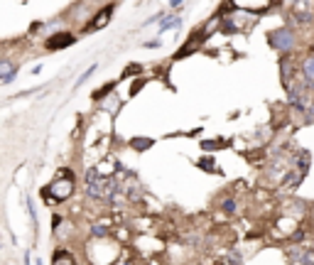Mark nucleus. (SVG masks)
<instances>
[{
    "mask_svg": "<svg viewBox=\"0 0 314 265\" xmlns=\"http://www.w3.org/2000/svg\"><path fill=\"white\" fill-rule=\"evenodd\" d=\"M204 40H206V37H204V34H199V37H197V34H194V37H191L189 42L184 44V49H180V52H177V59H182V56L191 54V52H194V49H199V44H202Z\"/></svg>",
    "mask_w": 314,
    "mask_h": 265,
    "instance_id": "8",
    "label": "nucleus"
},
{
    "mask_svg": "<svg viewBox=\"0 0 314 265\" xmlns=\"http://www.w3.org/2000/svg\"><path fill=\"white\" fill-rule=\"evenodd\" d=\"M224 211H228V214H231V211H235V201H233V199H226V201H224Z\"/></svg>",
    "mask_w": 314,
    "mask_h": 265,
    "instance_id": "16",
    "label": "nucleus"
},
{
    "mask_svg": "<svg viewBox=\"0 0 314 265\" xmlns=\"http://www.w3.org/2000/svg\"><path fill=\"white\" fill-rule=\"evenodd\" d=\"M202 147H204V150H216L219 145L213 143V140H204V143H202Z\"/></svg>",
    "mask_w": 314,
    "mask_h": 265,
    "instance_id": "17",
    "label": "nucleus"
},
{
    "mask_svg": "<svg viewBox=\"0 0 314 265\" xmlns=\"http://www.w3.org/2000/svg\"><path fill=\"white\" fill-rule=\"evenodd\" d=\"M145 47H147V49H155V47H160V40H152V42H147Z\"/></svg>",
    "mask_w": 314,
    "mask_h": 265,
    "instance_id": "21",
    "label": "nucleus"
},
{
    "mask_svg": "<svg viewBox=\"0 0 314 265\" xmlns=\"http://www.w3.org/2000/svg\"><path fill=\"white\" fill-rule=\"evenodd\" d=\"M96 66H99V64H93V66H89V71H86V74H84V77L78 79V81H76V86H81V84H84V81H86V79H89V77H91V74H93V71H96Z\"/></svg>",
    "mask_w": 314,
    "mask_h": 265,
    "instance_id": "15",
    "label": "nucleus"
},
{
    "mask_svg": "<svg viewBox=\"0 0 314 265\" xmlns=\"http://www.w3.org/2000/svg\"><path fill=\"white\" fill-rule=\"evenodd\" d=\"M52 265H76L74 255L67 253V251H56L54 258H52Z\"/></svg>",
    "mask_w": 314,
    "mask_h": 265,
    "instance_id": "9",
    "label": "nucleus"
},
{
    "mask_svg": "<svg viewBox=\"0 0 314 265\" xmlns=\"http://www.w3.org/2000/svg\"><path fill=\"white\" fill-rule=\"evenodd\" d=\"M233 3L241 10H265L270 5V0H233Z\"/></svg>",
    "mask_w": 314,
    "mask_h": 265,
    "instance_id": "7",
    "label": "nucleus"
},
{
    "mask_svg": "<svg viewBox=\"0 0 314 265\" xmlns=\"http://www.w3.org/2000/svg\"><path fill=\"white\" fill-rule=\"evenodd\" d=\"M93 236H106V229L103 226H93Z\"/></svg>",
    "mask_w": 314,
    "mask_h": 265,
    "instance_id": "20",
    "label": "nucleus"
},
{
    "mask_svg": "<svg viewBox=\"0 0 314 265\" xmlns=\"http://www.w3.org/2000/svg\"><path fill=\"white\" fill-rule=\"evenodd\" d=\"M86 182H89V187H86L89 189V197H93V199H113V194L118 192V184H121L113 177H101V172L96 167L89 169Z\"/></svg>",
    "mask_w": 314,
    "mask_h": 265,
    "instance_id": "1",
    "label": "nucleus"
},
{
    "mask_svg": "<svg viewBox=\"0 0 314 265\" xmlns=\"http://www.w3.org/2000/svg\"><path fill=\"white\" fill-rule=\"evenodd\" d=\"M71 194H74V175L69 169H59L52 184L47 187V197L54 201H67Z\"/></svg>",
    "mask_w": 314,
    "mask_h": 265,
    "instance_id": "2",
    "label": "nucleus"
},
{
    "mask_svg": "<svg viewBox=\"0 0 314 265\" xmlns=\"http://www.w3.org/2000/svg\"><path fill=\"white\" fill-rule=\"evenodd\" d=\"M69 44H74V34H69V32H59L54 34V37H49L47 40V49H64V47H69Z\"/></svg>",
    "mask_w": 314,
    "mask_h": 265,
    "instance_id": "6",
    "label": "nucleus"
},
{
    "mask_svg": "<svg viewBox=\"0 0 314 265\" xmlns=\"http://www.w3.org/2000/svg\"><path fill=\"white\" fill-rule=\"evenodd\" d=\"M12 77H15V66L10 62H3L0 64V79H3V84H10Z\"/></svg>",
    "mask_w": 314,
    "mask_h": 265,
    "instance_id": "11",
    "label": "nucleus"
},
{
    "mask_svg": "<svg viewBox=\"0 0 314 265\" xmlns=\"http://www.w3.org/2000/svg\"><path fill=\"white\" fill-rule=\"evenodd\" d=\"M302 74H304V79H307L309 84H314V54H309L307 59H304V64H302Z\"/></svg>",
    "mask_w": 314,
    "mask_h": 265,
    "instance_id": "10",
    "label": "nucleus"
},
{
    "mask_svg": "<svg viewBox=\"0 0 314 265\" xmlns=\"http://www.w3.org/2000/svg\"><path fill=\"white\" fill-rule=\"evenodd\" d=\"M233 30H235V27H233V22H231V20H226V22H224V32H233Z\"/></svg>",
    "mask_w": 314,
    "mask_h": 265,
    "instance_id": "18",
    "label": "nucleus"
},
{
    "mask_svg": "<svg viewBox=\"0 0 314 265\" xmlns=\"http://www.w3.org/2000/svg\"><path fill=\"white\" fill-rule=\"evenodd\" d=\"M111 17H113V5H106V8H101V12H96V17L89 22V30H103L108 22H111Z\"/></svg>",
    "mask_w": 314,
    "mask_h": 265,
    "instance_id": "5",
    "label": "nucleus"
},
{
    "mask_svg": "<svg viewBox=\"0 0 314 265\" xmlns=\"http://www.w3.org/2000/svg\"><path fill=\"white\" fill-rule=\"evenodd\" d=\"M270 44L275 47V49H292L295 47V34L287 30V27H282V30H275V32L270 34Z\"/></svg>",
    "mask_w": 314,
    "mask_h": 265,
    "instance_id": "3",
    "label": "nucleus"
},
{
    "mask_svg": "<svg viewBox=\"0 0 314 265\" xmlns=\"http://www.w3.org/2000/svg\"><path fill=\"white\" fill-rule=\"evenodd\" d=\"M304 113H307V121H309V123H314V103H312V108H307V110H304Z\"/></svg>",
    "mask_w": 314,
    "mask_h": 265,
    "instance_id": "19",
    "label": "nucleus"
},
{
    "mask_svg": "<svg viewBox=\"0 0 314 265\" xmlns=\"http://www.w3.org/2000/svg\"><path fill=\"white\" fill-rule=\"evenodd\" d=\"M180 3H182V0H169V8H177Z\"/></svg>",
    "mask_w": 314,
    "mask_h": 265,
    "instance_id": "23",
    "label": "nucleus"
},
{
    "mask_svg": "<svg viewBox=\"0 0 314 265\" xmlns=\"http://www.w3.org/2000/svg\"><path fill=\"white\" fill-rule=\"evenodd\" d=\"M292 15H295V20H300V22L314 20L312 0H295V5H292Z\"/></svg>",
    "mask_w": 314,
    "mask_h": 265,
    "instance_id": "4",
    "label": "nucleus"
},
{
    "mask_svg": "<svg viewBox=\"0 0 314 265\" xmlns=\"http://www.w3.org/2000/svg\"><path fill=\"white\" fill-rule=\"evenodd\" d=\"M199 167H202V169H206V172H216V167H213V162L209 160V157L199 160Z\"/></svg>",
    "mask_w": 314,
    "mask_h": 265,
    "instance_id": "14",
    "label": "nucleus"
},
{
    "mask_svg": "<svg viewBox=\"0 0 314 265\" xmlns=\"http://www.w3.org/2000/svg\"><path fill=\"white\" fill-rule=\"evenodd\" d=\"M182 20L180 17H167V20L162 22V27H160V34L162 32H169V30H174V27H180Z\"/></svg>",
    "mask_w": 314,
    "mask_h": 265,
    "instance_id": "13",
    "label": "nucleus"
},
{
    "mask_svg": "<svg viewBox=\"0 0 314 265\" xmlns=\"http://www.w3.org/2000/svg\"><path fill=\"white\" fill-rule=\"evenodd\" d=\"M304 265H314V255H307V258H304Z\"/></svg>",
    "mask_w": 314,
    "mask_h": 265,
    "instance_id": "22",
    "label": "nucleus"
},
{
    "mask_svg": "<svg viewBox=\"0 0 314 265\" xmlns=\"http://www.w3.org/2000/svg\"><path fill=\"white\" fill-rule=\"evenodd\" d=\"M133 150H140V153H143V150H147V147H150V145H152V138H133Z\"/></svg>",
    "mask_w": 314,
    "mask_h": 265,
    "instance_id": "12",
    "label": "nucleus"
}]
</instances>
